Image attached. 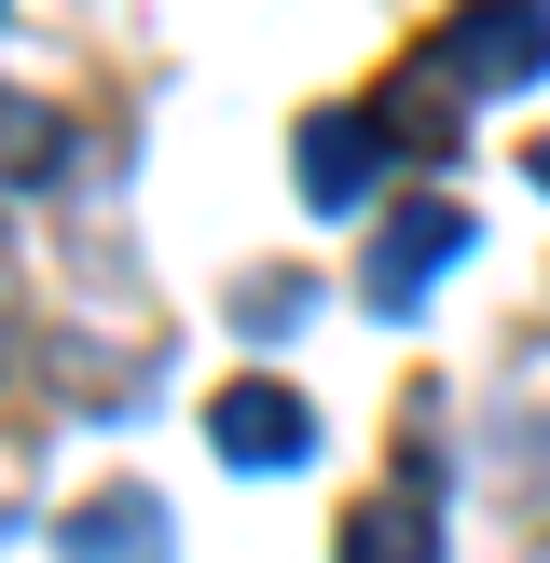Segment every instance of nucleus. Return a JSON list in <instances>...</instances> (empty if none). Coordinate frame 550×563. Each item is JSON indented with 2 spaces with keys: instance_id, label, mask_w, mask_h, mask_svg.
<instances>
[{
  "instance_id": "obj_1",
  "label": "nucleus",
  "mask_w": 550,
  "mask_h": 563,
  "mask_svg": "<svg viewBox=\"0 0 550 563\" xmlns=\"http://www.w3.org/2000/svg\"><path fill=\"white\" fill-rule=\"evenodd\" d=\"M440 262H468V207H440V192H427V207H385L372 262H358V289H372V317H413Z\"/></svg>"
},
{
  "instance_id": "obj_2",
  "label": "nucleus",
  "mask_w": 550,
  "mask_h": 563,
  "mask_svg": "<svg viewBox=\"0 0 550 563\" xmlns=\"http://www.w3.org/2000/svg\"><path fill=\"white\" fill-rule=\"evenodd\" d=\"M207 440H220V467H302L317 454V412H302L289 385H220Z\"/></svg>"
},
{
  "instance_id": "obj_3",
  "label": "nucleus",
  "mask_w": 550,
  "mask_h": 563,
  "mask_svg": "<svg viewBox=\"0 0 550 563\" xmlns=\"http://www.w3.org/2000/svg\"><path fill=\"white\" fill-rule=\"evenodd\" d=\"M55 550H69V563H165V495H152V482L82 495V509L55 522Z\"/></svg>"
},
{
  "instance_id": "obj_4",
  "label": "nucleus",
  "mask_w": 550,
  "mask_h": 563,
  "mask_svg": "<svg viewBox=\"0 0 550 563\" xmlns=\"http://www.w3.org/2000/svg\"><path fill=\"white\" fill-rule=\"evenodd\" d=\"M372 179H385V124L372 110H317V124H302V192H317V207H358Z\"/></svg>"
},
{
  "instance_id": "obj_5",
  "label": "nucleus",
  "mask_w": 550,
  "mask_h": 563,
  "mask_svg": "<svg viewBox=\"0 0 550 563\" xmlns=\"http://www.w3.org/2000/svg\"><path fill=\"white\" fill-rule=\"evenodd\" d=\"M344 563H440V537H427L413 495H372V509L344 522Z\"/></svg>"
},
{
  "instance_id": "obj_6",
  "label": "nucleus",
  "mask_w": 550,
  "mask_h": 563,
  "mask_svg": "<svg viewBox=\"0 0 550 563\" xmlns=\"http://www.w3.org/2000/svg\"><path fill=\"white\" fill-rule=\"evenodd\" d=\"M0 165H14V179H55V165H69V124L28 110V97H0Z\"/></svg>"
},
{
  "instance_id": "obj_7",
  "label": "nucleus",
  "mask_w": 550,
  "mask_h": 563,
  "mask_svg": "<svg viewBox=\"0 0 550 563\" xmlns=\"http://www.w3.org/2000/svg\"><path fill=\"white\" fill-rule=\"evenodd\" d=\"M302 302H317L302 275H262V289H248V330H302Z\"/></svg>"
},
{
  "instance_id": "obj_8",
  "label": "nucleus",
  "mask_w": 550,
  "mask_h": 563,
  "mask_svg": "<svg viewBox=\"0 0 550 563\" xmlns=\"http://www.w3.org/2000/svg\"><path fill=\"white\" fill-rule=\"evenodd\" d=\"M522 179H537V192H550V137H537V152H522Z\"/></svg>"
}]
</instances>
